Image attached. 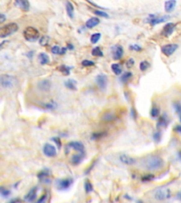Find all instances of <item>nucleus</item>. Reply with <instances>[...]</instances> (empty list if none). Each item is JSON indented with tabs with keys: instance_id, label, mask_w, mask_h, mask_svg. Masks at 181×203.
<instances>
[{
	"instance_id": "1",
	"label": "nucleus",
	"mask_w": 181,
	"mask_h": 203,
	"mask_svg": "<svg viewBox=\"0 0 181 203\" xmlns=\"http://www.w3.org/2000/svg\"><path fill=\"white\" fill-rule=\"evenodd\" d=\"M165 162L161 156L152 154L143 159L142 166L145 170L149 171H156L164 168Z\"/></svg>"
},
{
	"instance_id": "2",
	"label": "nucleus",
	"mask_w": 181,
	"mask_h": 203,
	"mask_svg": "<svg viewBox=\"0 0 181 203\" xmlns=\"http://www.w3.org/2000/svg\"><path fill=\"white\" fill-rule=\"evenodd\" d=\"M1 85L4 88H13L16 86L18 84V80L14 76L8 75V74H2L0 77Z\"/></svg>"
},
{
	"instance_id": "3",
	"label": "nucleus",
	"mask_w": 181,
	"mask_h": 203,
	"mask_svg": "<svg viewBox=\"0 0 181 203\" xmlns=\"http://www.w3.org/2000/svg\"><path fill=\"white\" fill-rule=\"evenodd\" d=\"M171 197V191L168 188H158L154 192V198L159 201H164Z\"/></svg>"
},
{
	"instance_id": "4",
	"label": "nucleus",
	"mask_w": 181,
	"mask_h": 203,
	"mask_svg": "<svg viewBox=\"0 0 181 203\" xmlns=\"http://www.w3.org/2000/svg\"><path fill=\"white\" fill-rule=\"evenodd\" d=\"M19 30V25L16 23H9L4 25L0 29V37L2 38H7L8 36L14 34Z\"/></svg>"
},
{
	"instance_id": "5",
	"label": "nucleus",
	"mask_w": 181,
	"mask_h": 203,
	"mask_svg": "<svg viewBox=\"0 0 181 203\" xmlns=\"http://www.w3.org/2000/svg\"><path fill=\"white\" fill-rule=\"evenodd\" d=\"M24 37L28 42H35L36 40L39 39L40 33L36 28L33 27L28 26L25 28L24 31Z\"/></svg>"
},
{
	"instance_id": "6",
	"label": "nucleus",
	"mask_w": 181,
	"mask_h": 203,
	"mask_svg": "<svg viewBox=\"0 0 181 203\" xmlns=\"http://www.w3.org/2000/svg\"><path fill=\"white\" fill-rule=\"evenodd\" d=\"M179 47L178 44H175V43H172V44H167L161 47V52L164 54V55L167 56V57H169L171 55H173L176 50Z\"/></svg>"
},
{
	"instance_id": "7",
	"label": "nucleus",
	"mask_w": 181,
	"mask_h": 203,
	"mask_svg": "<svg viewBox=\"0 0 181 203\" xmlns=\"http://www.w3.org/2000/svg\"><path fill=\"white\" fill-rule=\"evenodd\" d=\"M170 19L169 16H156L154 15H151L146 19L147 23L151 25H156L158 24H161V23L166 22Z\"/></svg>"
},
{
	"instance_id": "8",
	"label": "nucleus",
	"mask_w": 181,
	"mask_h": 203,
	"mask_svg": "<svg viewBox=\"0 0 181 203\" xmlns=\"http://www.w3.org/2000/svg\"><path fill=\"white\" fill-rule=\"evenodd\" d=\"M111 54H112L113 59L114 60H119L123 57L124 50L123 48L120 45H115L111 47Z\"/></svg>"
},
{
	"instance_id": "9",
	"label": "nucleus",
	"mask_w": 181,
	"mask_h": 203,
	"mask_svg": "<svg viewBox=\"0 0 181 203\" xmlns=\"http://www.w3.org/2000/svg\"><path fill=\"white\" fill-rule=\"evenodd\" d=\"M73 183V180L72 179H64L58 180L56 182L57 188L59 191H65L70 188L72 184Z\"/></svg>"
},
{
	"instance_id": "10",
	"label": "nucleus",
	"mask_w": 181,
	"mask_h": 203,
	"mask_svg": "<svg viewBox=\"0 0 181 203\" xmlns=\"http://www.w3.org/2000/svg\"><path fill=\"white\" fill-rule=\"evenodd\" d=\"M95 82L98 85V86L99 87L100 90H105L107 87L108 84V78L107 76L104 75V74H99L96 76L95 78Z\"/></svg>"
},
{
	"instance_id": "11",
	"label": "nucleus",
	"mask_w": 181,
	"mask_h": 203,
	"mask_svg": "<svg viewBox=\"0 0 181 203\" xmlns=\"http://www.w3.org/2000/svg\"><path fill=\"white\" fill-rule=\"evenodd\" d=\"M43 151V153L45 154L46 156L48 157H55L57 155V150L55 148L49 143H46L45 145H44Z\"/></svg>"
},
{
	"instance_id": "12",
	"label": "nucleus",
	"mask_w": 181,
	"mask_h": 203,
	"mask_svg": "<svg viewBox=\"0 0 181 203\" xmlns=\"http://www.w3.org/2000/svg\"><path fill=\"white\" fill-rule=\"evenodd\" d=\"M175 29V24H173V23H168V24H165L164 27L163 28L161 34L162 35H164V37H169V36L173 34Z\"/></svg>"
},
{
	"instance_id": "13",
	"label": "nucleus",
	"mask_w": 181,
	"mask_h": 203,
	"mask_svg": "<svg viewBox=\"0 0 181 203\" xmlns=\"http://www.w3.org/2000/svg\"><path fill=\"white\" fill-rule=\"evenodd\" d=\"M169 124V117H168V116L165 114H163L159 118L156 127L158 129H160V128H166Z\"/></svg>"
},
{
	"instance_id": "14",
	"label": "nucleus",
	"mask_w": 181,
	"mask_h": 203,
	"mask_svg": "<svg viewBox=\"0 0 181 203\" xmlns=\"http://www.w3.org/2000/svg\"><path fill=\"white\" fill-rule=\"evenodd\" d=\"M68 149L72 148L74 150L78 151L79 152H84V146L81 142H78V141H73L68 144L67 147Z\"/></svg>"
},
{
	"instance_id": "15",
	"label": "nucleus",
	"mask_w": 181,
	"mask_h": 203,
	"mask_svg": "<svg viewBox=\"0 0 181 203\" xmlns=\"http://www.w3.org/2000/svg\"><path fill=\"white\" fill-rule=\"evenodd\" d=\"M38 192V187H33L30 190L29 192L25 195L24 198L27 202H33L37 197Z\"/></svg>"
},
{
	"instance_id": "16",
	"label": "nucleus",
	"mask_w": 181,
	"mask_h": 203,
	"mask_svg": "<svg viewBox=\"0 0 181 203\" xmlns=\"http://www.w3.org/2000/svg\"><path fill=\"white\" fill-rule=\"evenodd\" d=\"M15 5L25 11H28L30 9V3L28 0H15Z\"/></svg>"
},
{
	"instance_id": "17",
	"label": "nucleus",
	"mask_w": 181,
	"mask_h": 203,
	"mask_svg": "<svg viewBox=\"0 0 181 203\" xmlns=\"http://www.w3.org/2000/svg\"><path fill=\"white\" fill-rule=\"evenodd\" d=\"M177 2L176 0H167L165 2L164 9L167 13H170L174 11V9L176 7Z\"/></svg>"
},
{
	"instance_id": "18",
	"label": "nucleus",
	"mask_w": 181,
	"mask_h": 203,
	"mask_svg": "<svg viewBox=\"0 0 181 203\" xmlns=\"http://www.w3.org/2000/svg\"><path fill=\"white\" fill-rule=\"evenodd\" d=\"M120 160L123 164H127V165H133L136 162V160L133 157L127 155H120Z\"/></svg>"
},
{
	"instance_id": "19",
	"label": "nucleus",
	"mask_w": 181,
	"mask_h": 203,
	"mask_svg": "<svg viewBox=\"0 0 181 203\" xmlns=\"http://www.w3.org/2000/svg\"><path fill=\"white\" fill-rule=\"evenodd\" d=\"M38 87L41 91H48L51 88V83L48 80H42L38 83Z\"/></svg>"
},
{
	"instance_id": "20",
	"label": "nucleus",
	"mask_w": 181,
	"mask_h": 203,
	"mask_svg": "<svg viewBox=\"0 0 181 203\" xmlns=\"http://www.w3.org/2000/svg\"><path fill=\"white\" fill-rule=\"evenodd\" d=\"M85 157L84 152H79L78 154H76L72 157V163L74 164V165H77V164H80L84 159Z\"/></svg>"
},
{
	"instance_id": "21",
	"label": "nucleus",
	"mask_w": 181,
	"mask_h": 203,
	"mask_svg": "<svg viewBox=\"0 0 181 203\" xmlns=\"http://www.w3.org/2000/svg\"><path fill=\"white\" fill-rule=\"evenodd\" d=\"M100 24V20L97 17L90 18L86 22V26L88 28H93Z\"/></svg>"
},
{
	"instance_id": "22",
	"label": "nucleus",
	"mask_w": 181,
	"mask_h": 203,
	"mask_svg": "<svg viewBox=\"0 0 181 203\" xmlns=\"http://www.w3.org/2000/svg\"><path fill=\"white\" fill-rule=\"evenodd\" d=\"M50 171L49 169H43V171H41L40 173L38 174V178L39 179V180H40L41 181H45H45H49L48 177L50 176Z\"/></svg>"
},
{
	"instance_id": "23",
	"label": "nucleus",
	"mask_w": 181,
	"mask_h": 203,
	"mask_svg": "<svg viewBox=\"0 0 181 203\" xmlns=\"http://www.w3.org/2000/svg\"><path fill=\"white\" fill-rule=\"evenodd\" d=\"M66 11H67V14L69 16V17L71 18V19H73L74 8L73 4H72L70 2H69V1H67L66 2Z\"/></svg>"
},
{
	"instance_id": "24",
	"label": "nucleus",
	"mask_w": 181,
	"mask_h": 203,
	"mask_svg": "<svg viewBox=\"0 0 181 203\" xmlns=\"http://www.w3.org/2000/svg\"><path fill=\"white\" fill-rule=\"evenodd\" d=\"M116 119V116L112 112H106L102 116V120L104 121H113Z\"/></svg>"
},
{
	"instance_id": "25",
	"label": "nucleus",
	"mask_w": 181,
	"mask_h": 203,
	"mask_svg": "<svg viewBox=\"0 0 181 203\" xmlns=\"http://www.w3.org/2000/svg\"><path fill=\"white\" fill-rule=\"evenodd\" d=\"M77 81L73 79H68L65 81L64 85L67 88L71 90H77Z\"/></svg>"
},
{
	"instance_id": "26",
	"label": "nucleus",
	"mask_w": 181,
	"mask_h": 203,
	"mask_svg": "<svg viewBox=\"0 0 181 203\" xmlns=\"http://www.w3.org/2000/svg\"><path fill=\"white\" fill-rule=\"evenodd\" d=\"M38 60H39L40 63L42 65H45L50 62V58H49L48 55L45 53H40L38 55Z\"/></svg>"
},
{
	"instance_id": "27",
	"label": "nucleus",
	"mask_w": 181,
	"mask_h": 203,
	"mask_svg": "<svg viewBox=\"0 0 181 203\" xmlns=\"http://www.w3.org/2000/svg\"><path fill=\"white\" fill-rule=\"evenodd\" d=\"M67 49L66 47L60 48L59 46H54V47L52 48V52L55 54V55H64V54L67 52Z\"/></svg>"
},
{
	"instance_id": "28",
	"label": "nucleus",
	"mask_w": 181,
	"mask_h": 203,
	"mask_svg": "<svg viewBox=\"0 0 181 203\" xmlns=\"http://www.w3.org/2000/svg\"><path fill=\"white\" fill-rule=\"evenodd\" d=\"M111 69H112L113 72L115 74V75L119 76L122 73L123 68H122V66H121L120 64H113L112 65H111Z\"/></svg>"
},
{
	"instance_id": "29",
	"label": "nucleus",
	"mask_w": 181,
	"mask_h": 203,
	"mask_svg": "<svg viewBox=\"0 0 181 203\" xmlns=\"http://www.w3.org/2000/svg\"><path fill=\"white\" fill-rule=\"evenodd\" d=\"M150 115L152 118H158L160 115V109L156 106L152 107L151 111H150Z\"/></svg>"
},
{
	"instance_id": "30",
	"label": "nucleus",
	"mask_w": 181,
	"mask_h": 203,
	"mask_svg": "<svg viewBox=\"0 0 181 203\" xmlns=\"http://www.w3.org/2000/svg\"><path fill=\"white\" fill-rule=\"evenodd\" d=\"M132 76V73L131 72H125L123 75L121 76L120 78V81L123 82V83H127L128 82L130 81V78Z\"/></svg>"
},
{
	"instance_id": "31",
	"label": "nucleus",
	"mask_w": 181,
	"mask_h": 203,
	"mask_svg": "<svg viewBox=\"0 0 181 203\" xmlns=\"http://www.w3.org/2000/svg\"><path fill=\"white\" fill-rule=\"evenodd\" d=\"M58 69H59V71H60L61 73L64 76H68V75H69V73H70L71 68H69V66H67L65 65L60 66L59 67H58Z\"/></svg>"
},
{
	"instance_id": "32",
	"label": "nucleus",
	"mask_w": 181,
	"mask_h": 203,
	"mask_svg": "<svg viewBox=\"0 0 181 203\" xmlns=\"http://www.w3.org/2000/svg\"><path fill=\"white\" fill-rule=\"evenodd\" d=\"M50 38L49 37V36L47 35L43 36L39 40V43L41 46L45 47V46H47L48 45V43L50 42Z\"/></svg>"
},
{
	"instance_id": "33",
	"label": "nucleus",
	"mask_w": 181,
	"mask_h": 203,
	"mask_svg": "<svg viewBox=\"0 0 181 203\" xmlns=\"http://www.w3.org/2000/svg\"><path fill=\"white\" fill-rule=\"evenodd\" d=\"M91 55L94 56H100V57L103 56V53L99 47H95L93 49Z\"/></svg>"
},
{
	"instance_id": "34",
	"label": "nucleus",
	"mask_w": 181,
	"mask_h": 203,
	"mask_svg": "<svg viewBox=\"0 0 181 203\" xmlns=\"http://www.w3.org/2000/svg\"><path fill=\"white\" fill-rule=\"evenodd\" d=\"M100 37H101V34L99 33H94L91 36H90V42L93 44H96V43L99 42Z\"/></svg>"
},
{
	"instance_id": "35",
	"label": "nucleus",
	"mask_w": 181,
	"mask_h": 203,
	"mask_svg": "<svg viewBox=\"0 0 181 203\" xmlns=\"http://www.w3.org/2000/svg\"><path fill=\"white\" fill-rule=\"evenodd\" d=\"M150 67V64L147 61H142L139 64V69L142 71H145Z\"/></svg>"
},
{
	"instance_id": "36",
	"label": "nucleus",
	"mask_w": 181,
	"mask_h": 203,
	"mask_svg": "<svg viewBox=\"0 0 181 203\" xmlns=\"http://www.w3.org/2000/svg\"><path fill=\"white\" fill-rule=\"evenodd\" d=\"M84 188L86 193H90L93 191V185L89 180H86L84 183Z\"/></svg>"
},
{
	"instance_id": "37",
	"label": "nucleus",
	"mask_w": 181,
	"mask_h": 203,
	"mask_svg": "<svg viewBox=\"0 0 181 203\" xmlns=\"http://www.w3.org/2000/svg\"><path fill=\"white\" fill-rule=\"evenodd\" d=\"M154 178H155V176L154 174H146V175H144L143 177H142V181L143 182H149L153 181Z\"/></svg>"
},
{
	"instance_id": "38",
	"label": "nucleus",
	"mask_w": 181,
	"mask_h": 203,
	"mask_svg": "<svg viewBox=\"0 0 181 203\" xmlns=\"http://www.w3.org/2000/svg\"><path fill=\"white\" fill-rule=\"evenodd\" d=\"M0 193H1V195L2 197H8L11 194V192L10 191H9L8 189L5 188L4 187H1V188H0Z\"/></svg>"
},
{
	"instance_id": "39",
	"label": "nucleus",
	"mask_w": 181,
	"mask_h": 203,
	"mask_svg": "<svg viewBox=\"0 0 181 203\" xmlns=\"http://www.w3.org/2000/svg\"><path fill=\"white\" fill-rule=\"evenodd\" d=\"M106 135V133H93L92 135H91V139L93 140H99L100 138H103V136H105Z\"/></svg>"
},
{
	"instance_id": "40",
	"label": "nucleus",
	"mask_w": 181,
	"mask_h": 203,
	"mask_svg": "<svg viewBox=\"0 0 181 203\" xmlns=\"http://www.w3.org/2000/svg\"><path fill=\"white\" fill-rule=\"evenodd\" d=\"M161 133L159 130L155 132L153 135V139L156 143H159L161 140Z\"/></svg>"
},
{
	"instance_id": "41",
	"label": "nucleus",
	"mask_w": 181,
	"mask_h": 203,
	"mask_svg": "<svg viewBox=\"0 0 181 203\" xmlns=\"http://www.w3.org/2000/svg\"><path fill=\"white\" fill-rule=\"evenodd\" d=\"M173 107H174V109L175 112L177 113L178 115L181 114V103L179 102H176L173 104Z\"/></svg>"
},
{
	"instance_id": "42",
	"label": "nucleus",
	"mask_w": 181,
	"mask_h": 203,
	"mask_svg": "<svg viewBox=\"0 0 181 203\" xmlns=\"http://www.w3.org/2000/svg\"><path fill=\"white\" fill-rule=\"evenodd\" d=\"M56 107H57V104L54 101L49 102V103L46 104L45 106V109H49V110H53V109H55Z\"/></svg>"
},
{
	"instance_id": "43",
	"label": "nucleus",
	"mask_w": 181,
	"mask_h": 203,
	"mask_svg": "<svg viewBox=\"0 0 181 203\" xmlns=\"http://www.w3.org/2000/svg\"><path fill=\"white\" fill-rule=\"evenodd\" d=\"M94 14L96 15V16H101L103 18H108V16H109V15H108L106 12L103 11H99V10L94 11Z\"/></svg>"
},
{
	"instance_id": "44",
	"label": "nucleus",
	"mask_w": 181,
	"mask_h": 203,
	"mask_svg": "<svg viewBox=\"0 0 181 203\" xmlns=\"http://www.w3.org/2000/svg\"><path fill=\"white\" fill-rule=\"evenodd\" d=\"M129 49H130V50L136 51V52H140L142 50V48L138 45H132L129 47Z\"/></svg>"
},
{
	"instance_id": "45",
	"label": "nucleus",
	"mask_w": 181,
	"mask_h": 203,
	"mask_svg": "<svg viewBox=\"0 0 181 203\" xmlns=\"http://www.w3.org/2000/svg\"><path fill=\"white\" fill-rule=\"evenodd\" d=\"M81 64L83 66H94L95 63L93 61L84 60V61H82Z\"/></svg>"
},
{
	"instance_id": "46",
	"label": "nucleus",
	"mask_w": 181,
	"mask_h": 203,
	"mask_svg": "<svg viewBox=\"0 0 181 203\" xmlns=\"http://www.w3.org/2000/svg\"><path fill=\"white\" fill-rule=\"evenodd\" d=\"M134 60L132 58L129 59V60L127 61V62H126V66L128 68H131L134 66Z\"/></svg>"
},
{
	"instance_id": "47",
	"label": "nucleus",
	"mask_w": 181,
	"mask_h": 203,
	"mask_svg": "<svg viewBox=\"0 0 181 203\" xmlns=\"http://www.w3.org/2000/svg\"><path fill=\"white\" fill-rule=\"evenodd\" d=\"M53 140L54 141V142L55 143V144L57 145V146H58L59 149L61 148V146H62V143H61L60 139H59V138L58 137L53 138Z\"/></svg>"
},
{
	"instance_id": "48",
	"label": "nucleus",
	"mask_w": 181,
	"mask_h": 203,
	"mask_svg": "<svg viewBox=\"0 0 181 203\" xmlns=\"http://www.w3.org/2000/svg\"><path fill=\"white\" fill-rule=\"evenodd\" d=\"M47 196H48V195H47V193H46V192H45V193H44L43 195H42V196H41L40 197V198H39V200H38V202H45L46 201V199H47Z\"/></svg>"
},
{
	"instance_id": "49",
	"label": "nucleus",
	"mask_w": 181,
	"mask_h": 203,
	"mask_svg": "<svg viewBox=\"0 0 181 203\" xmlns=\"http://www.w3.org/2000/svg\"><path fill=\"white\" fill-rule=\"evenodd\" d=\"M173 130H174L175 133H178V134H181V124H178L175 126Z\"/></svg>"
},
{
	"instance_id": "50",
	"label": "nucleus",
	"mask_w": 181,
	"mask_h": 203,
	"mask_svg": "<svg viewBox=\"0 0 181 203\" xmlns=\"http://www.w3.org/2000/svg\"><path fill=\"white\" fill-rule=\"evenodd\" d=\"M130 114H131V116H132V117L134 119H136V118H137V112H136L135 110H134V109H133V108L131 109Z\"/></svg>"
},
{
	"instance_id": "51",
	"label": "nucleus",
	"mask_w": 181,
	"mask_h": 203,
	"mask_svg": "<svg viewBox=\"0 0 181 203\" xmlns=\"http://www.w3.org/2000/svg\"><path fill=\"white\" fill-rule=\"evenodd\" d=\"M4 20H6V16L4 14H1V17H0V22L4 23Z\"/></svg>"
},
{
	"instance_id": "52",
	"label": "nucleus",
	"mask_w": 181,
	"mask_h": 203,
	"mask_svg": "<svg viewBox=\"0 0 181 203\" xmlns=\"http://www.w3.org/2000/svg\"><path fill=\"white\" fill-rule=\"evenodd\" d=\"M176 198L181 201V191H178L176 194Z\"/></svg>"
},
{
	"instance_id": "53",
	"label": "nucleus",
	"mask_w": 181,
	"mask_h": 203,
	"mask_svg": "<svg viewBox=\"0 0 181 203\" xmlns=\"http://www.w3.org/2000/svg\"><path fill=\"white\" fill-rule=\"evenodd\" d=\"M74 45H72V44H68L67 45V49H68V50H74Z\"/></svg>"
},
{
	"instance_id": "54",
	"label": "nucleus",
	"mask_w": 181,
	"mask_h": 203,
	"mask_svg": "<svg viewBox=\"0 0 181 203\" xmlns=\"http://www.w3.org/2000/svg\"><path fill=\"white\" fill-rule=\"evenodd\" d=\"M11 202H22L21 200L20 199H14V200H12L10 201Z\"/></svg>"
},
{
	"instance_id": "55",
	"label": "nucleus",
	"mask_w": 181,
	"mask_h": 203,
	"mask_svg": "<svg viewBox=\"0 0 181 203\" xmlns=\"http://www.w3.org/2000/svg\"><path fill=\"white\" fill-rule=\"evenodd\" d=\"M178 155H178V157H179V158L181 159V152H179V154H178Z\"/></svg>"
},
{
	"instance_id": "56",
	"label": "nucleus",
	"mask_w": 181,
	"mask_h": 203,
	"mask_svg": "<svg viewBox=\"0 0 181 203\" xmlns=\"http://www.w3.org/2000/svg\"><path fill=\"white\" fill-rule=\"evenodd\" d=\"M179 117H180V122H181V114L179 115Z\"/></svg>"
}]
</instances>
